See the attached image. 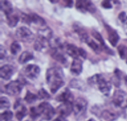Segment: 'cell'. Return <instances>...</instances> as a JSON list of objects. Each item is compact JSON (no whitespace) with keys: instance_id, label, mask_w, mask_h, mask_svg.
<instances>
[{"instance_id":"cell-1","label":"cell","mask_w":127,"mask_h":121,"mask_svg":"<svg viewBox=\"0 0 127 121\" xmlns=\"http://www.w3.org/2000/svg\"><path fill=\"white\" fill-rule=\"evenodd\" d=\"M46 81L52 93H55L65 83L63 70L59 67H52L47 69Z\"/></svg>"},{"instance_id":"cell-2","label":"cell","mask_w":127,"mask_h":121,"mask_svg":"<svg viewBox=\"0 0 127 121\" xmlns=\"http://www.w3.org/2000/svg\"><path fill=\"white\" fill-rule=\"evenodd\" d=\"M88 83L94 86L97 85L99 91L105 96H109L112 90V83L107 80L102 74H95L88 79Z\"/></svg>"},{"instance_id":"cell-3","label":"cell","mask_w":127,"mask_h":121,"mask_svg":"<svg viewBox=\"0 0 127 121\" xmlns=\"http://www.w3.org/2000/svg\"><path fill=\"white\" fill-rule=\"evenodd\" d=\"M20 18L22 22L29 25L34 24L40 27H44L46 25V21L44 19L35 13H31L30 14L22 13L21 14Z\"/></svg>"},{"instance_id":"cell-4","label":"cell","mask_w":127,"mask_h":121,"mask_svg":"<svg viewBox=\"0 0 127 121\" xmlns=\"http://www.w3.org/2000/svg\"><path fill=\"white\" fill-rule=\"evenodd\" d=\"M25 84L24 80L20 79L11 81L5 86V92L10 96H17L21 93Z\"/></svg>"},{"instance_id":"cell-5","label":"cell","mask_w":127,"mask_h":121,"mask_svg":"<svg viewBox=\"0 0 127 121\" xmlns=\"http://www.w3.org/2000/svg\"><path fill=\"white\" fill-rule=\"evenodd\" d=\"M64 50L66 54L73 59H78L82 57L83 59H86L87 53L83 48H78L74 44L70 43H66L64 47Z\"/></svg>"},{"instance_id":"cell-6","label":"cell","mask_w":127,"mask_h":121,"mask_svg":"<svg viewBox=\"0 0 127 121\" xmlns=\"http://www.w3.org/2000/svg\"><path fill=\"white\" fill-rule=\"evenodd\" d=\"M16 37L24 43H31L34 40V35L32 31L26 27H19L16 31Z\"/></svg>"},{"instance_id":"cell-7","label":"cell","mask_w":127,"mask_h":121,"mask_svg":"<svg viewBox=\"0 0 127 121\" xmlns=\"http://www.w3.org/2000/svg\"><path fill=\"white\" fill-rule=\"evenodd\" d=\"M37 107L40 113V116H42L43 119L45 121H50L55 114V110L48 102H42Z\"/></svg>"},{"instance_id":"cell-8","label":"cell","mask_w":127,"mask_h":121,"mask_svg":"<svg viewBox=\"0 0 127 121\" xmlns=\"http://www.w3.org/2000/svg\"><path fill=\"white\" fill-rule=\"evenodd\" d=\"M88 101L83 98H78L73 102V109L74 115L77 117L83 116L86 112Z\"/></svg>"},{"instance_id":"cell-9","label":"cell","mask_w":127,"mask_h":121,"mask_svg":"<svg viewBox=\"0 0 127 121\" xmlns=\"http://www.w3.org/2000/svg\"><path fill=\"white\" fill-rule=\"evenodd\" d=\"M112 102L116 107H127V93L122 90H116L113 95Z\"/></svg>"},{"instance_id":"cell-10","label":"cell","mask_w":127,"mask_h":121,"mask_svg":"<svg viewBox=\"0 0 127 121\" xmlns=\"http://www.w3.org/2000/svg\"><path fill=\"white\" fill-rule=\"evenodd\" d=\"M76 7L78 10L82 12H88L90 13H95L97 11V7L94 3L91 1H76Z\"/></svg>"},{"instance_id":"cell-11","label":"cell","mask_w":127,"mask_h":121,"mask_svg":"<svg viewBox=\"0 0 127 121\" xmlns=\"http://www.w3.org/2000/svg\"><path fill=\"white\" fill-rule=\"evenodd\" d=\"M24 75L31 80H35L40 74V69L35 64H29L24 69Z\"/></svg>"},{"instance_id":"cell-12","label":"cell","mask_w":127,"mask_h":121,"mask_svg":"<svg viewBox=\"0 0 127 121\" xmlns=\"http://www.w3.org/2000/svg\"><path fill=\"white\" fill-rule=\"evenodd\" d=\"M73 30L74 33L78 35L80 40L83 43H86L90 38L84 27L80 22H75L73 23Z\"/></svg>"},{"instance_id":"cell-13","label":"cell","mask_w":127,"mask_h":121,"mask_svg":"<svg viewBox=\"0 0 127 121\" xmlns=\"http://www.w3.org/2000/svg\"><path fill=\"white\" fill-rule=\"evenodd\" d=\"M104 26H105L107 32L108 40L112 46H116L120 40V36L118 34L117 32L110 25L105 23Z\"/></svg>"},{"instance_id":"cell-14","label":"cell","mask_w":127,"mask_h":121,"mask_svg":"<svg viewBox=\"0 0 127 121\" xmlns=\"http://www.w3.org/2000/svg\"><path fill=\"white\" fill-rule=\"evenodd\" d=\"M72 111H73V102L71 101L63 102L58 106L56 109V112H57L60 116H63L64 117L69 116Z\"/></svg>"},{"instance_id":"cell-15","label":"cell","mask_w":127,"mask_h":121,"mask_svg":"<svg viewBox=\"0 0 127 121\" xmlns=\"http://www.w3.org/2000/svg\"><path fill=\"white\" fill-rule=\"evenodd\" d=\"M14 109L17 111L16 117L19 121H22V120L27 115V108L21 103V99L17 100L15 102L14 105Z\"/></svg>"},{"instance_id":"cell-16","label":"cell","mask_w":127,"mask_h":121,"mask_svg":"<svg viewBox=\"0 0 127 121\" xmlns=\"http://www.w3.org/2000/svg\"><path fill=\"white\" fill-rule=\"evenodd\" d=\"M15 73V69L12 65L6 64L0 69V76L4 80H8Z\"/></svg>"},{"instance_id":"cell-17","label":"cell","mask_w":127,"mask_h":121,"mask_svg":"<svg viewBox=\"0 0 127 121\" xmlns=\"http://www.w3.org/2000/svg\"><path fill=\"white\" fill-rule=\"evenodd\" d=\"M91 34L93 35V37H94V38L99 42L100 45L106 51V53H107L109 54H111V55H114L115 54H114V52L106 45V44L105 43V41H104V38H103L102 36L100 35V33H99L95 30H93L91 32Z\"/></svg>"},{"instance_id":"cell-18","label":"cell","mask_w":127,"mask_h":121,"mask_svg":"<svg viewBox=\"0 0 127 121\" xmlns=\"http://www.w3.org/2000/svg\"><path fill=\"white\" fill-rule=\"evenodd\" d=\"M83 61L81 59H74L71 63L70 67V72L73 75L78 76L83 71Z\"/></svg>"},{"instance_id":"cell-19","label":"cell","mask_w":127,"mask_h":121,"mask_svg":"<svg viewBox=\"0 0 127 121\" xmlns=\"http://www.w3.org/2000/svg\"><path fill=\"white\" fill-rule=\"evenodd\" d=\"M102 118L105 121H114L119 117V114L115 111L105 109L100 114Z\"/></svg>"},{"instance_id":"cell-20","label":"cell","mask_w":127,"mask_h":121,"mask_svg":"<svg viewBox=\"0 0 127 121\" xmlns=\"http://www.w3.org/2000/svg\"><path fill=\"white\" fill-rule=\"evenodd\" d=\"M62 50H60V49H55V50H53L51 55L55 60L59 62L63 65H66L68 63V60L64 54L62 52Z\"/></svg>"},{"instance_id":"cell-21","label":"cell","mask_w":127,"mask_h":121,"mask_svg":"<svg viewBox=\"0 0 127 121\" xmlns=\"http://www.w3.org/2000/svg\"><path fill=\"white\" fill-rule=\"evenodd\" d=\"M72 95L71 91L68 88H66L56 97V100L58 102H64L71 101L70 99Z\"/></svg>"},{"instance_id":"cell-22","label":"cell","mask_w":127,"mask_h":121,"mask_svg":"<svg viewBox=\"0 0 127 121\" xmlns=\"http://www.w3.org/2000/svg\"><path fill=\"white\" fill-rule=\"evenodd\" d=\"M0 9L4 12L6 17L13 13V7L12 4L8 1H0Z\"/></svg>"},{"instance_id":"cell-23","label":"cell","mask_w":127,"mask_h":121,"mask_svg":"<svg viewBox=\"0 0 127 121\" xmlns=\"http://www.w3.org/2000/svg\"><path fill=\"white\" fill-rule=\"evenodd\" d=\"M48 45V41L40 37L37 36L33 44V48L37 51H41L43 49L45 48Z\"/></svg>"},{"instance_id":"cell-24","label":"cell","mask_w":127,"mask_h":121,"mask_svg":"<svg viewBox=\"0 0 127 121\" xmlns=\"http://www.w3.org/2000/svg\"><path fill=\"white\" fill-rule=\"evenodd\" d=\"M37 35H38L37 36H38V37H40L44 39L47 40V41H48V42L53 36V32H52V29L49 27H45V28L38 30Z\"/></svg>"},{"instance_id":"cell-25","label":"cell","mask_w":127,"mask_h":121,"mask_svg":"<svg viewBox=\"0 0 127 121\" xmlns=\"http://www.w3.org/2000/svg\"><path fill=\"white\" fill-rule=\"evenodd\" d=\"M33 54L29 51H26L22 53L18 59V62L21 64H24L33 59Z\"/></svg>"},{"instance_id":"cell-26","label":"cell","mask_w":127,"mask_h":121,"mask_svg":"<svg viewBox=\"0 0 127 121\" xmlns=\"http://www.w3.org/2000/svg\"><path fill=\"white\" fill-rule=\"evenodd\" d=\"M69 86L72 88L77 89V90H81V91L84 90L86 88V85L84 81L76 79L71 80V81L69 82Z\"/></svg>"},{"instance_id":"cell-27","label":"cell","mask_w":127,"mask_h":121,"mask_svg":"<svg viewBox=\"0 0 127 121\" xmlns=\"http://www.w3.org/2000/svg\"><path fill=\"white\" fill-rule=\"evenodd\" d=\"M19 16L16 14H14L13 13L12 14L6 17V20H7V23L8 26L11 28H14L17 25L18 22L20 20Z\"/></svg>"},{"instance_id":"cell-28","label":"cell","mask_w":127,"mask_h":121,"mask_svg":"<svg viewBox=\"0 0 127 121\" xmlns=\"http://www.w3.org/2000/svg\"><path fill=\"white\" fill-rule=\"evenodd\" d=\"M122 73L119 69H116L114 71V76L112 78V81L115 86L119 87L121 84V78Z\"/></svg>"},{"instance_id":"cell-29","label":"cell","mask_w":127,"mask_h":121,"mask_svg":"<svg viewBox=\"0 0 127 121\" xmlns=\"http://www.w3.org/2000/svg\"><path fill=\"white\" fill-rule=\"evenodd\" d=\"M86 44L95 52L96 54H99L100 52L102 50V48L101 46H99V44H98L97 43H95L93 40L89 38V40L88 41V42L86 43Z\"/></svg>"},{"instance_id":"cell-30","label":"cell","mask_w":127,"mask_h":121,"mask_svg":"<svg viewBox=\"0 0 127 121\" xmlns=\"http://www.w3.org/2000/svg\"><path fill=\"white\" fill-rule=\"evenodd\" d=\"M10 51L11 54L13 55H17L21 51V46L19 43L16 41H13L11 44L10 46Z\"/></svg>"},{"instance_id":"cell-31","label":"cell","mask_w":127,"mask_h":121,"mask_svg":"<svg viewBox=\"0 0 127 121\" xmlns=\"http://www.w3.org/2000/svg\"><path fill=\"white\" fill-rule=\"evenodd\" d=\"M37 99H38V96L32 93L31 91H29V90L26 93V95L24 98V100L28 104L33 103L35 101H37Z\"/></svg>"},{"instance_id":"cell-32","label":"cell","mask_w":127,"mask_h":121,"mask_svg":"<svg viewBox=\"0 0 127 121\" xmlns=\"http://www.w3.org/2000/svg\"><path fill=\"white\" fill-rule=\"evenodd\" d=\"M119 54L122 59H125L127 58V46L124 44H120L117 48Z\"/></svg>"},{"instance_id":"cell-33","label":"cell","mask_w":127,"mask_h":121,"mask_svg":"<svg viewBox=\"0 0 127 121\" xmlns=\"http://www.w3.org/2000/svg\"><path fill=\"white\" fill-rule=\"evenodd\" d=\"M11 106V103L8 99L5 96H1L0 98V109H7Z\"/></svg>"},{"instance_id":"cell-34","label":"cell","mask_w":127,"mask_h":121,"mask_svg":"<svg viewBox=\"0 0 127 121\" xmlns=\"http://www.w3.org/2000/svg\"><path fill=\"white\" fill-rule=\"evenodd\" d=\"M13 113L11 111H6L1 114V121H11Z\"/></svg>"},{"instance_id":"cell-35","label":"cell","mask_w":127,"mask_h":121,"mask_svg":"<svg viewBox=\"0 0 127 121\" xmlns=\"http://www.w3.org/2000/svg\"><path fill=\"white\" fill-rule=\"evenodd\" d=\"M38 98L40 100H48L50 98V95L44 88H41L38 92Z\"/></svg>"},{"instance_id":"cell-36","label":"cell","mask_w":127,"mask_h":121,"mask_svg":"<svg viewBox=\"0 0 127 121\" xmlns=\"http://www.w3.org/2000/svg\"><path fill=\"white\" fill-rule=\"evenodd\" d=\"M30 116L32 119H35L37 117L40 116V113L38 107H32L30 109Z\"/></svg>"},{"instance_id":"cell-37","label":"cell","mask_w":127,"mask_h":121,"mask_svg":"<svg viewBox=\"0 0 127 121\" xmlns=\"http://www.w3.org/2000/svg\"><path fill=\"white\" fill-rule=\"evenodd\" d=\"M118 19L124 25L127 23V15L126 12L124 11H122L119 14L118 16Z\"/></svg>"},{"instance_id":"cell-38","label":"cell","mask_w":127,"mask_h":121,"mask_svg":"<svg viewBox=\"0 0 127 121\" xmlns=\"http://www.w3.org/2000/svg\"><path fill=\"white\" fill-rule=\"evenodd\" d=\"M6 56H7V52H6V49L2 44H1L0 45V59L1 60L4 59Z\"/></svg>"},{"instance_id":"cell-39","label":"cell","mask_w":127,"mask_h":121,"mask_svg":"<svg viewBox=\"0 0 127 121\" xmlns=\"http://www.w3.org/2000/svg\"><path fill=\"white\" fill-rule=\"evenodd\" d=\"M101 6L104 9H111L112 8V5L110 3V1H107V0H105V1H103L101 3Z\"/></svg>"},{"instance_id":"cell-40","label":"cell","mask_w":127,"mask_h":121,"mask_svg":"<svg viewBox=\"0 0 127 121\" xmlns=\"http://www.w3.org/2000/svg\"><path fill=\"white\" fill-rule=\"evenodd\" d=\"M53 121H68V120L66 119V117H63V116H59L57 118L55 119Z\"/></svg>"},{"instance_id":"cell-41","label":"cell","mask_w":127,"mask_h":121,"mask_svg":"<svg viewBox=\"0 0 127 121\" xmlns=\"http://www.w3.org/2000/svg\"><path fill=\"white\" fill-rule=\"evenodd\" d=\"M65 2V6L68 7H71L73 4V1H64Z\"/></svg>"},{"instance_id":"cell-42","label":"cell","mask_w":127,"mask_h":121,"mask_svg":"<svg viewBox=\"0 0 127 121\" xmlns=\"http://www.w3.org/2000/svg\"><path fill=\"white\" fill-rule=\"evenodd\" d=\"M124 30H125V33H126V34L127 35V23H126L125 25H124Z\"/></svg>"},{"instance_id":"cell-43","label":"cell","mask_w":127,"mask_h":121,"mask_svg":"<svg viewBox=\"0 0 127 121\" xmlns=\"http://www.w3.org/2000/svg\"><path fill=\"white\" fill-rule=\"evenodd\" d=\"M125 85H126L127 86V76H126L125 77Z\"/></svg>"},{"instance_id":"cell-44","label":"cell","mask_w":127,"mask_h":121,"mask_svg":"<svg viewBox=\"0 0 127 121\" xmlns=\"http://www.w3.org/2000/svg\"><path fill=\"white\" fill-rule=\"evenodd\" d=\"M88 121H95V119H94L92 118V119H89V120H88Z\"/></svg>"},{"instance_id":"cell-45","label":"cell","mask_w":127,"mask_h":121,"mask_svg":"<svg viewBox=\"0 0 127 121\" xmlns=\"http://www.w3.org/2000/svg\"><path fill=\"white\" fill-rule=\"evenodd\" d=\"M50 1L51 2H55H55H59V1Z\"/></svg>"},{"instance_id":"cell-46","label":"cell","mask_w":127,"mask_h":121,"mask_svg":"<svg viewBox=\"0 0 127 121\" xmlns=\"http://www.w3.org/2000/svg\"><path fill=\"white\" fill-rule=\"evenodd\" d=\"M30 121V120H27V121Z\"/></svg>"},{"instance_id":"cell-47","label":"cell","mask_w":127,"mask_h":121,"mask_svg":"<svg viewBox=\"0 0 127 121\" xmlns=\"http://www.w3.org/2000/svg\"><path fill=\"white\" fill-rule=\"evenodd\" d=\"M126 61H127V59H126Z\"/></svg>"}]
</instances>
